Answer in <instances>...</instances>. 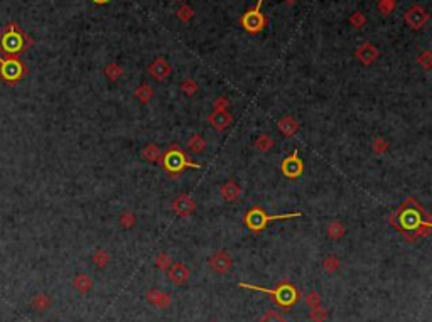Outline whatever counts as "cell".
I'll return each mask as SVG.
<instances>
[{"label": "cell", "mask_w": 432, "mask_h": 322, "mask_svg": "<svg viewBox=\"0 0 432 322\" xmlns=\"http://www.w3.org/2000/svg\"><path fill=\"white\" fill-rule=\"evenodd\" d=\"M29 44L30 39L15 24H9L0 33V51L7 57H17Z\"/></svg>", "instance_id": "6da1fadb"}, {"label": "cell", "mask_w": 432, "mask_h": 322, "mask_svg": "<svg viewBox=\"0 0 432 322\" xmlns=\"http://www.w3.org/2000/svg\"><path fill=\"white\" fill-rule=\"evenodd\" d=\"M162 166L166 167L167 172L171 174H181L184 169L193 167V169H201V166L191 159H188V155L179 149L177 145H171L167 152H164V159H162Z\"/></svg>", "instance_id": "7a4b0ae2"}, {"label": "cell", "mask_w": 432, "mask_h": 322, "mask_svg": "<svg viewBox=\"0 0 432 322\" xmlns=\"http://www.w3.org/2000/svg\"><path fill=\"white\" fill-rule=\"evenodd\" d=\"M302 216L301 213H291V214H275L270 216L267 214L265 211L260 208H252L245 216V224L249 226L252 231H262L265 226L270 223V221H277V219H292V218H299Z\"/></svg>", "instance_id": "3957f363"}, {"label": "cell", "mask_w": 432, "mask_h": 322, "mask_svg": "<svg viewBox=\"0 0 432 322\" xmlns=\"http://www.w3.org/2000/svg\"><path fill=\"white\" fill-rule=\"evenodd\" d=\"M25 75V66L19 57H0V76L5 81L14 84Z\"/></svg>", "instance_id": "277c9868"}, {"label": "cell", "mask_w": 432, "mask_h": 322, "mask_svg": "<svg viewBox=\"0 0 432 322\" xmlns=\"http://www.w3.org/2000/svg\"><path fill=\"white\" fill-rule=\"evenodd\" d=\"M241 287H249V288H254V290H262V292H267V294H272L273 299L279 305H292L296 300L299 299V292H296L289 283H281L279 285L277 290H265V288H260V287H255V285H246V283H241Z\"/></svg>", "instance_id": "5b68a950"}, {"label": "cell", "mask_w": 432, "mask_h": 322, "mask_svg": "<svg viewBox=\"0 0 432 322\" xmlns=\"http://www.w3.org/2000/svg\"><path fill=\"white\" fill-rule=\"evenodd\" d=\"M240 25L243 27L249 34H259L265 29L267 25V19L265 15L260 12V7H254L241 15L240 19Z\"/></svg>", "instance_id": "8992f818"}, {"label": "cell", "mask_w": 432, "mask_h": 322, "mask_svg": "<svg viewBox=\"0 0 432 322\" xmlns=\"http://www.w3.org/2000/svg\"><path fill=\"white\" fill-rule=\"evenodd\" d=\"M404 20L410 29L419 30L429 22V12L422 7V5H412V7L405 12Z\"/></svg>", "instance_id": "52a82bcc"}, {"label": "cell", "mask_w": 432, "mask_h": 322, "mask_svg": "<svg viewBox=\"0 0 432 322\" xmlns=\"http://www.w3.org/2000/svg\"><path fill=\"white\" fill-rule=\"evenodd\" d=\"M282 174L289 179H296L299 176H302L304 172V162L301 160V157H299V152L294 150L291 155L286 157V159L282 160Z\"/></svg>", "instance_id": "ba28073f"}, {"label": "cell", "mask_w": 432, "mask_h": 322, "mask_svg": "<svg viewBox=\"0 0 432 322\" xmlns=\"http://www.w3.org/2000/svg\"><path fill=\"white\" fill-rule=\"evenodd\" d=\"M172 211L179 218H189L196 211V201L189 194H179L172 201Z\"/></svg>", "instance_id": "9c48e42d"}, {"label": "cell", "mask_w": 432, "mask_h": 322, "mask_svg": "<svg viewBox=\"0 0 432 322\" xmlns=\"http://www.w3.org/2000/svg\"><path fill=\"white\" fill-rule=\"evenodd\" d=\"M208 265H209V268H211L214 273H220V275H223V273L230 272V268L233 267V260H231L230 253L216 251L214 255L209 256Z\"/></svg>", "instance_id": "30bf717a"}, {"label": "cell", "mask_w": 432, "mask_h": 322, "mask_svg": "<svg viewBox=\"0 0 432 322\" xmlns=\"http://www.w3.org/2000/svg\"><path fill=\"white\" fill-rule=\"evenodd\" d=\"M355 56H356V59L361 62V65L370 66V65H373V62L378 59V56H380V51H378L377 47L372 44V42H363V44H360L355 49Z\"/></svg>", "instance_id": "8fae6325"}, {"label": "cell", "mask_w": 432, "mask_h": 322, "mask_svg": "<svg viewBox=\"0 0 432 322\" xmlns=\"http://www.w3.org/2000/svg\"><path fill=\"white\" fill-rule=\"evenodd\" d=\"M167 277H169L171 282L177 283V285H182L189 280V277H191V270H189L188 265L177 262V263H172V265L167 268Z\"/></svg>", "instance_id": "7c38bea8"}, {"label": "cell", "mask_w": 432, "mask_h": 322, "mask_svg": "<svg viewBox=\"0 0 432 322\" xmlns=\"http://www.w3.org/2000/svg\"><path fill=\"white\" fill-rule=\"evenodd\" d=\"M206 120L209 121V125L218 132L226 130L231 123H233V117L230 115V112H220V110H213V112L208 115Z\"/></svg>", "instance_id": "4fadbf2b"}, {"label": "cell", "mask_w": 432, "mask_h": 322, "mask_svg": "<svg viewBox=\"0 0 432 322\" xmlns=\"http://www.w3.org/2000/svg\"><path fill=\"white\" fill-rule=\"evenodd\" d=\"M171 71H172V68H171L169 62L164 59V57H157V59H154V62H152V65L149 66L150 76H154L156 80H159V81L166 80V78H169Z\"/></svg>", "instance_id": "5bb4252c"}, {"label": "cell", "mask_w": 432, "mask_h": 322, "mask_svg": "<svg viewBox=\"0 0 432 322\" xmlns=\"http://www.w3.org/2000/svg\"><path fill=\"white\" fill-rule=\"evenodd\" d=\"M220 194L226 203H235L241 198V187L235 181H226L220 186Z\"/></svg>", "instance_id": "9a60e30c"}, {"label": "cell", "mask_w": 432, "mask_h": 322, "mask_svg": "<svg viewBox=\"0 0 432 322\" xmlns=\"http://www.w3.org/2000/svg\"><path fill=\"white\" fill-rule=\"evenodd\" d=\"M277 128L279 132H281L282 135L286 137H294L299 132V128H301V125H299V121L296 117H292V115H287V117H284L277 121Z\"/></svg>", "instance_id": "2e32d148"}, {"label": "cell", "mask_w": 432, "mask_h": 322, "mask_svg": "<svg viewBox=\"0 0 432 322\" xmlns=\"http://www.w3.org/2000/svg\"><path fill=\"white\" fill-rule=\"evenodd\" d=\"M145 299H147V302H149V304L156 305V307H159V309H167L172 304V299H171L169 294L161 292V290H156V288L149 290L147 295H145Z\"/></svg>", "instance_id": "e0dca14e"}, {"label": "cell", "mask_w": 432, "mask_h": 322, "mask_svg": "<svg viewBox=\"0 0 432 322\" xmlns=\"http://www.w3.org/2000/svg\"><path fill=\"white\" fill-rule=\"evenodd\" d=\"M142 159L152 164H162V159H164V152L157 144H147L144 149H142Z\"/></svg>", "instance_id": "ac0fdd59"}, {"label": "cell", "mask_w": 432, "mask_h": 322, "mask_svg": "<svg viewBox=\"0 0 432 322\" xmlns=\"http://www.w3.org/2000/svg\"><path fill=\"white\" fill-rule=\"evenodd\" d=\"M188 149L191 150L193 154H203V152L208 149V142L201 134H194L191 139L188 140Z\"/></svg>", "instance_id": "d6986e66"}, {"label": "cell", "mask_w": 432, "mask_h": 322, "mask_svg": "<svg viewBox=\"0 0 432 322\" xmlns=\"http://www.w3.org/2000/svg\"><path fill=\"white\" fill-rule=\"evenodd\" d=\"M326 231H328V236L331 240H341L346 235V226L341 223V221L336 219V221H331Z\"/></svg>", "instance_id": "ffe728a7"}, {"label": "cell", "mask_w": 432, "mask_h": 322, "mask_svg": "<svg viewBox=\"0 0 432 322\" xmlns=\"http://www.w3.org/2000/svg\"><path fill=\"white\" fill-rule=\"evenodd\" d=\"M73 287H75L78 292L81 294H86L91 290L93 287V280L89 278L88 275H85V273H80V275H76L75 278H73Z\"/></svg>", "instance_id": "44dd1931"}, {"label": "cell", "mask_w": 432, "mask_h": 322, "mask_svg": "<svg viewBox=\"0 0 432 322\" xmlns=\"http://www.w3.org/2000/svg\"><path fill=\"white\" fill-rule=\"evenodd\" d=\"M273 145H275V140H273L272 137L267 135V134L259 135V137H257V140L254 142V147H255V149L259 150V152H268V150H272Z\"/></svg>", "instance_id": "7402d4cb"}, {"label": "cell", "mask_w": 432, "mask_h": 322, "mask_svg": "<svg viewBox=\"0 0 432 322\" xmlns=\"http://www.w3.org/2000/svg\"><path fill=\"white\" fill-rule=\"evenodd\" d=\"M134 94L142 105H147L152 98H154V89H152V86H149V84H140V86L135 89Z\"/></svg>", "instance_id": "603a6c76"}, {"label": "cell", "mask_w": 432, "mask_h": 322, "mask_svg": "<svg viewBox=\"0 0 432 322\" xmlns=\"http://www.w3.org/2000/svg\"><path fill=\"white\" fill-rule=\"evenodd\" d=\"M103 73L110 81H118L120 78L124 76V68L120 65H117V62H110V65L105 66Z\"/></svg>", "instance_id": "cb8c5ba5"}, {"label": "cell", "mask_w": 432, "mask_h": 322, "mask_svg": "<svg viewBox=\"0 0 432 322\" xmlns=\"http://www.w3.org/2000/svg\"><path fill=\"white\" fill-rule=\"evenodd\" d=\"M33 307L38 310V312H44L46 309H49V305H51V299H49V295H46V294H39V295H36V297L33 299Z\"/></svg>", "instance_id": "d4e9b609"}, {"label": "cell", "mask_w": 432, "mask_h": 322, "mask_svg": "<svg viewBox=\"0 0 432 322\" xmlns=\"http://www.w3.org/2000/svg\"><path fill=\"white\" fill-rule=\"evenodd\" d=\"M135 223H137V216H135L134 213H130V211H125V213L120 214V218H118V224L122 226V228L130 230V228H134Z\"/></svg>", "instance_id": "484cf974"}, {"label": "cell", "mask_w": 432, "mask_h": 322, "mask_svg": "<svg viewBox=\"0 0 432 322\" xmlns=\"http://www.w3.org/2000/svg\"><path fill=\"white\" fill-rule=\"evenodd\" d=\"M372 149H373V152H375L377 155H383V154H387V152H388L390 144H388L387 139H383V137H378V139L373 140Z\"/></svg>", "instance_id": "4316f807"}, {"label": "cell", "mask_w": 432, "mask_h": 322, "mask_svg": "<svg viewBox=\"0 0 432 322\" xmlns=\"http://www.w3.org/2000/svg\"><path fill=\"white\" fill-rule=\"evenodd\" d=\"M198 89H199L198 83L194 81L193 78H188V80H184L181 83V91L186 94V96H194V94L198 93Z\"/></svg>", "instance_id": "83f0119b"}, {"label": "cell", "mask_w": 432, "mask_h": 322, "mask_svg": "<svg viewBox=\"0 0 432 322\" xmlns=\"http://www.w3.org/2000/svg\"><path fill=\"white\" fill-rule=\"evenodd\" d=\"M93 263L100 268H105L110 263V255L105 250H97L93 253Z\"/></svg>", "instance_id": "f1b7e54d"}, {"label": "cell", "mask_w": 432, "mask_h": 322, "mask_svg": "<svg viewBox=\"0 0 432 322\" xmlns=\"http://www.w3.org/2000/svg\"><path fill=\"white\" fill-rule=\"evenodd\" d=\"M171 265H172V260H171L169 253L162 251L156 256V267L159 268V270H167Z\"/></svg>", "instance_id": "f546056e"}, {"label": "cell", "mask_w": 432, "mask_h": 322, "mask_svg": "<svg viewBox=\"0 0 432 322\" xmlns=\"http://www.w3.org/2000/svg\"><path fill=\"white\" fill-rule=\"evenodd\" d=\"M417 62H419V66L422 68L424 71H430V68H432V52L430 51L420 52L419 57H417Z\"/></svg>", "instance_id": "4dcf8cb0"}, {"label": "cell", "mask_w": 432, "mask_h": 322, "mask_svg": "<svg viewBox=\"0 0 432 322\" xmlns=\"http://www.w3.org/2000/svg\"><path fill=\"white\" fill-rule=\"evenodd\" d=\"M397 9V0H378V10L383 15H390Z\"/></svg>", "instance_id": "1f68e13d"}, {"label": "cell", "mask_w": 432, "mask_h": 322, "mask_svg": "<svg viewBox=\"0 0 432 322\" xmlns=\"http://www.w3.org/2000/svg\"><path fill=\"white\" fill-rule=\"evenodd\" d=\"M176 14H177L179 20H182V22H189V20L194 17V9L189 7V5H181Z\"/></svg>", "instance_id": "d6a6232c"}, {"label": "cell", "mask_w": 432, "mask_h": 322, "mask_svg": "<svg viewBox=\"0 0 432 322\" xmlns=\"http://www.w3.org/2000/svg\"><path fill=\"white\" fill-rule=\"evenodd\" d=\"M323 267H324V270H326V272L334 273V272L340 268V260H338V258H336V256L329 255V256H326V258H324Z\"/></svg>", "instance_id": "836d02e7"}, {"label": "cell", "mask_w": 432, "mask_h": 322, "mask_svg": "<svg viewBox=\"0 0 432 322\" xmlns=\"http://www.w3.org/2000/svg\"><path fill=\"white\" fill-rule=\"evenodd\" d=\"M350 24H351L355 29H361L363 25L366 24V17H365V14H361V12H355V14H351V17H350Z\"/></svg>", "instance_id": "e575fe53"}, {"label": "cell", "mask_w": 432, "mask_h": 322, "mask_svg": "<svg viewBox=\"0 0 432 322\" xmlns=\"http://www.w3.org/2000/svg\"><path fill=\"white\" fill-rule=\"evenodd\" d=\"M305 304H307L311 309L319 307V305H321V295H319V292H316V290L309 292L307 295H305Z\"/></svg>", "instance_id": "d590c367"}, {"label": "cell", "mask_w": 432, "mask_h": 322, "mask_svg": "<svg viewBox=\"0 0 432 322\" xmlns=\"http://www.w3.org/2000/svg\"><path fill=\"white\" fill-rule=\"evenodd\" d=\"M230 100L226 98V96H218L213 102V108L214 110H220V112H228V108H230Z\"/></svg>", "instance_id": "8d00e7d4"}, {"label": "cell", "mask_w": 432, "mask_h": 322, "mask_svg": "<svg viewBox=\"0 0 432 322\" xmlns=\"http://www.w3.org/2000/svg\"><path fill=\"white\" fill-rule=\"evenodd\" d=\"M309 317H311V320H314V322H323L326 319V310L321 307V305H319V307H316V309H311Z\"/></svg>", "instance_id": "74e56055"}, {"label": "cell", "mask_w": 432, "mask_h": 322, "mask_svg": "<svg viewBox=\"0 0 432 322\" xmlns=\"http://www.w3.org/2000/svg\"><path fill=\"white\" fill-rule=\"evenodd\" d=\"M260 322H286V319L282 317L279 312H273V310H268V312L263 314V317L260 319Z\"/></svg>", "instance_id": "f35d334b"}, {"label": "cell", "mask_w": 432, "mask_h": 322, "mask_svg": "<svg viewBox=\"0 0 432 322\" xmlns=\"http://www.w3.org/2000/svg\"><path fill=\"white\" fill-rule=\"evenodd\" d=\"M284 2H286L287 5H294V4L297 2V0H284Z\"/></svg>", "instance_id": "ab89813d"}, {"label": "cell", "mask_w": 432, "mask_h": 322, "mask_svg": "<svg viewBox=\"0 0 432 322\" xmlns=\"http://www.w3.org/2000/svg\"><path fill=\"white\" fill-rule=\"evenodd\" d=\"M93 2H95V4H107L108 0H93Z\"/></svg>", "instance_id": "60d3db41"}, {"label": "cell", "mask_w": 432, "mask_h": 322, "mask_svg": "<svg viewBox=\"0 0 432 322\" xmlns=\"http://www.w3.org/2000/svg\"><path fill=\"white\" fill-rule=\"evenodd\" d=\"M262 4H263V0H257V7H260Z\"/></svg>", "instance_id": "b9f144b4"}, {"label": "cell", "mask_w": 432, "mask_h": 322, "mask_svg": "<svg viewBox=\"0 0 432 322\" xmlns=\"http://www.w3.org/2000/svg\"><path fill=\"white\" fill-rule=\"evenodd\" d=\"M176 2H184V0H176Z\"/></svg>", "instance_id": "7bdbcfd3"}, {"label": "cell", "mask_w": 432, "mask_h": 322, "mask_svg": "<svg viewBox=\"0 0 432 322\" xmlns=\"http://www.w3.org/2000/svg\"><path fill=\"white\" fill-rule=\"evenodd\" d=\"M213 322H214V320H213Z\"/></svg>", "instance_id": "ee69618b"}]
</instances>
